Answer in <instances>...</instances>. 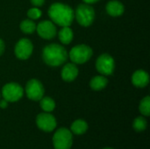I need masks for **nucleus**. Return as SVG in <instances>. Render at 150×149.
<instances>
[{"label":"nucleus","instance_id":"2","mask_svg":"<svg viewBox=\"0 0 150 149\" xmlns=\"http://www.w3.org/2000/svg\"><path fill=\"white\" fill-rule=\"evenodd\" d=\"M41 56L47 65L50 67H59L66 62L69 54L62 45L52 43L43 48Z\"/></svg>","mask_w":150,"mask_h":149},{"label":"nucleus","instance_id":"19","mask_svg":"<svg viewBox=\"0 0 150 149\" xmlns=\"http://www.w3.org/2000/svg\"><path fill=\"white\" fill-rule=\"evenodd\" d=\"M40 105L45 112H52L55 108V102L49 97H43L40 100Z\"/></svg>","mask_w":150,"mask_h":149},{"label":"nucleus","instance_id":"22","mask_svg":"<svg viewBox=\"0 0 150 149\" xmlns=\"http://www.w3.org/2000/svg\"><path fill=\"white\" fill-rule=\"evenodd\" d=\"M41 15H42V12L38 7H33L27 11V17H28V18H30L32 20H36V19L40 18L41 17Z\"/></svg>","mask_w":150,"mask_h":149},{"label":"nucleus","instance_id":"25","mask_svg":"<svg viewBox=\"0 0 150 149\" xmlns=\"http://www.w3.org/2000/svg\"><path fill=\"white\" fill-rule=\"evenodd\" d=\"M8 104H9V102H8V101H6L5 99H2V100H0V108H2V109H5V108H7Z\"/></svg>","mask_w":150,"mask_h":149},{"label":"nucleus","instance_id":"5","mask_svg":"<svg viewBox=\"0 0 150 149\" xmlns=\"http://www.w3.org/2000/svg\"><path fill=\"white\" fill-rule=\"evenodd\" d=\"M73 133L70 130L59 128L53 136V145L54 149H70L73 144Z\"/></svg>","mask_w":150,"mask_h":149},{"label":"nucleus","instance_id":"28","mask_svg":"<svg viewBox=\"0 0 150 149\" xmlns=\"http://www.w3.org/2000/svg\"><path fill=\"white\" fill-rule=\"evenodd\" d=\"M0 97H1V94H0Z\"/></svg>","mask_w":150,"mask_h":149},{"label":"nucleus","instance_id":"9","mask_svg":"<svg viewBox=\"0 0 150 149\" xmlns=\"http://www.w3.org/2000/svg\"><path fill=\"white\" fill-rule=\"evenodd\" d=\"M33 51V45L29 39H20L15 45L14 54L19 60L25 61L30 58Z\"/></svg>","mask_w":150,"mask_h":149},{"label":"nucleus","instance_id":"17","mask_svg":"<svg viewBox=\"0 0 150 149\" xmlns=\"http://www.w3.org/2000/svg\"><path fill=\"white\" fill-rule=\"evenodd\" d=\"M58 37L60 41L64 45H69L71 43L74 38V32L69 26H63L58 32Z\"/></svg>","mask_w":150,"mask_h":149},{"label":"nucleus","instance_id":"24","mask_svg":"<svg viewBox=\"0 0 150 149\" xmlns=\"http://www.w3.org/2000/svg\"><path fill=\"white\" fill-rule=\"evenodd\" d=\"M4 49H5V44H4V41L0 38V56L4 54Z\"/></svg>","mask_w":150,"mask_h":149},{"label":"nucleus","instance_id":"13","mask_svg":"<svg viewBox=\"0 0 150 149\" xmlns=\"http://www.w3.org/2000/svg\"><path fill=\"white\" fill-rule=\"evenodd\" d=\"M132 83L137 88H145L149 83V75L143 69L134 71L132 76Z\"/></svg>","mask_w":150,"mask_h":149},{"label":"nucleus","instance_id":"10","mask_svg":"<svg viewBox=\"0 0 150 149\" xmlns=\"http://www.w3.org/2000/svg\"><path fill=\"white\" fill-rule=\"evenodd\" d=\"M36 125L37 126L46 132V133H50L54 131L56 128L57 122L55 118L50 114V112H42L37 115L36 117Z\"/></svg>","mask_w":150,"mask_h":149},{"label":"nucleus","instance_id":"23","mask_svg":"<svg viewBox=\"0 0 150 149\" xmlns=\"http://www.w3.org/2000/svg\"><path fill=\"white\" fill-rule=\"evenodd\" d=\"M30 1L34 7H40L45 3V0H30Z\"/></svg>","mask_w":150,"mask_h":149},{"label":"nucleus","instance_id":"1","mask_svg":"<svg viewBox=\"0 0 150 149\" xmlns=\"http://www.w3.org/2000/svg\"><path fill=\"white\" fill-rule=\"evenodd\" d=\"M48 16L51 21L62 27L70 26L75 18L73 9L62 3H54L48 9Z\"/></svg>","mask_w":150,"mask_h":149},{"label":"nucleus","instance_id":"15","mask_svg":"<svg viewBox=\"0 0 150 149\" xmlns=\"http://www.w3.org/2000/svg\"><path fill=\"white\" fill-rule=\"evenodd\" d=\"M108 84V79L105 76H96L91 78L90 82V86L91 90L95 91H99L104 90Z\"/></svg>","mask_w":150,"mask_h":149},{"label":"nucleus","instance_id":"3","mask_svg":"<svg viewBox=\"0 0 150 149\" xmlns=\"http://www.w3.org/2000/svg\"><path fill=\"white\" fill-rule=\"evenodd\" d=\"M74 14L78 24L84 27L91 25L95 19V11L93 7L85 3L79 4Z\"/></svg>","mask_w":150,"mask_h":149},{"label":"nucleus","instance_id":"14","mask_svg":"<svg viewBox=\"0 0 150 149\" xmlns=\"http://www.w3.org/2000/svg\"><path fill=\"white\" fill-rule=\"evenodd\" d=\"M105 10L111 17H120L124 13L125 6L118 0H112L106 4Z\"/></svg>","mask_w":150,"mask_h":149},{"label":"nucleus","instance_id":"8","mask_svg":"<svg viewBox=\"0 0 150 149\" xmlns=\"http://www.w3.org/2000/svg\"><path fill=\"white\" fill-rule=\"evenodd\" d=\"M26 97L33 101H40L45 93V89L40 81L37 79H31L27 82L25 89Z\"/></svg>","mask_w":150,"mask_h":149},{"label":"nucleus","instance_id":"4","mask_svg":"<svg viewBox=\"0 0 150 149\" xmlns=\"http://www.w3.org/2000/svg\"><path fill=\"white\" fill-rule=\"evenodd\" d=\"M93 54L92 48L85 44L73 47L69 53V57L75 64H83L87 62Z\"/></svg>","mask_w":150,"mask_h":149},{"label":"nucleus","instance_id":"21","mask_svg":"<svg viewBox=\"0 0 150 149\" xmlns=\"http://www.w3.org/2000/svg\"><path fill=\"white\" fill-rule=\"evenodd\" d=\"M139 110H140V112L145 116V117H148L150 115V97L149 96H147L145 97L144 98L142 99L141 103H140V105H139Z\"/></svg>","mask_w":150,"mask_h":149},{"label":"nucleus","instance_id":"6","mask_svg":"<svg viewBox=\"0 0 150 149\" xmlns=\"http://www.w3.org/2000/svg\"><path fill=\"white\" fill-rule=\"evenodd\" d=\"M96 68L98 72L105 76L113 74L115 70V61L109 54H100L96 61Z\"/></svg>","mask_w":150,"mask_h":149},{"label":"nucleus","instance_id":"12","mask_svg":"<svg viewBox=\"0 0 150 149\" xmlns=\"http://www.w3.org/2000/svg\"><path fill=\"white\" fill-rule=\"evenodd\" d=\"M78 73L79 70L76 64L72 62V63H67L63 66L61 76L63 81L70 83L76 79V77L78 76Z\"/></svg>","mask_w":150,"mask_h":149},{"label":"nucleus","instance_id":"18","mask_svg":"<svg viewBox=\"0 0 150 149\" xmlns=\"http://www.w3.org/2000/svg\"><path fill=\"white\" fill-rule=\"evenodd\" d=\"M36 24L34 23L33 20L28 18V19H25L23 21H21L20 23V30L22 32L25 33V34H31L33 33L36 31Z\"/></svg>","mask_w":150,"mask_h":149},{"label":"nucleus","instance_id":"27","mask_svg":"<svg viewBox=\"0 0 150 149\" xmlns=\"http://www.w3.org/2000/svg\"><path fill=\"white\" fill-rule=\"evenodd\" d=\"M103 149H113V148H103Z\"/></svg>","mask_w":150,"mask_h":149},{"label":"nucleus","instance_id":"26","mask_svg":"<svg viewBox=\"0 0 150 149\" xmlns=\"http://www.w3.org/2000/svg\"><path fill=\"white\" fill-rule=\"evenodd\" d=\"M85 4H95V3H98L99 0H83Z\"/></svg>","mask_w":150,"mask_h":149},{"label":"nucleus","instance_id":"11","mask_svg":"<svg viewBox=\"0 0 150 149\" xmlns=\"http://www.w3.org/2000/svg\"><path fill=\"white\" fill-rule=\"evenodd\" d=\"M36 31L39 36L44 40H52L57 34L56 26L51 20L40 21L36 25Z\"/></svg>","mask_w":150,"mask_h":149},{"label":"nucleus","instance_id":"16","mask_svg":"<svg viewBox=\"0 0 150 149\" xmlns=\"http://www.w3.org/2000/svg\"><path fill=\"white\" fill-rule=\"evenodd\" d=\"M88 130V124L83 119H76L70 126V132L76 135H82Z\"/></svg>","mask_w":150,"mask_h":149},{"label":"nucleus","instance_id":"20","mask_svg":"<svg viewBox=\"0 0 150 149\" xmlns=\"http://www.w3.org/2000/svg\"><path fill=\"white\" fill-rule=\"evenodd\" d=\"M147 126H148V122H147V119L143 116L137 117L136 119H134L133 122V128L134 129V131L138 133L145 131Z\"/></svg>","mask_w":150,"mask_h":149},{"label":"nucleus","instance_id":"7","mask_svg":"<svg viewBox=\"0 0 150 149\" xmlns=\"http://www.w3.org/2000/svg\"><path fill=\"white\" fill-rule=\"evenodd\" d=\"M24 89L17 83H8L2 89L3 98L9 103H14L22 98Z\"/></svg>","mask_w":150,"mask_h":149}]
</instances>
